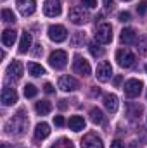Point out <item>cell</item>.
<instances>
[{
	"label": "cell",
	"mask_w": 147,
	"mask_h": 148,
	"mask_svg": "<svg viewBox=\"0 0 147 148\" xmlns=\"http://www.w3.org/2000/svg\"><path fill=\"white\" fill-rule=\"evenodd\" d=\"M26 129H28V117L24 115V109H21L17 114H14V117H10L5 124V133H9V134L19 136Z\"/></svg>",
	"instance_id": "cell-1"
},
{
	"label": "cell",
	"mask_w": 147,
	"mask_h": 148,
	"mask_svg": "<svg viewBox=\"0 0 147 148\" xmlns=\"http://www.w3.org/2000/svg\"><path fill=\"white\" fill-rule=\"evenodd\" d=\"M116 60H118V66H119V67L128 69V67H132V66L135 64V55H133L128 48H119V50L116 52Z\"/></svg>",
	"instance_id": "cell-2"
},
{
	"label": "cell",
	"mask_w": 147,
	"mask_h": 148,
	"mask_svg": "<svg viewBox=\"0 0 147 148\" xmlns=\"http://www.w3.org/2000/svg\"><path fill=\"white\" fill-rule=\"evenodd\" d=\"M49 64H50V67H54V69H64L66 67V64H68V53L64 52V50H55V52H52L50 53V57H49Z\"/></svg>",
	"instance_id": "cell-3"
},
{
	"label": "cell",
	"mask_w": 147,
	"mask_h": 148,
	"mask_svg": "<svg viewBox=\"0 0 147 148\" xmlns=\"http://www.w3.org/2000/svg\"><path fill=\"white\" fill-rule=\"evenodd\" d=\"M111 40H112V28H111V24H107V23L99 24L97 29H95V41L106 45V43H111Z\"/></svg>",
	"instance_id": "cell-4"
},
{
	"label": "cell",
	"mask_w": 147,
	"mask_h": 148,
	"mask_svg": "<svg viewBox=\"0 0 147 148\" xmlns=\"http://www.w3.org/2000/svg\"><path fill=\"white\" fill-rule=\"evenodd\" d=\"M68 17H69V21L76 24V26H81V24H85L87 21H88V12L83 9V7H73V9H69V14H68Z\"/></svg>",
	"instance_id": "cell-5"
},
{
	"label": "cell",
	"mask_w": 147,
	"mask_h": 148,
	"mask_svg": "<svg viewBox=\"0 0 147 148\" xmlns=\"http://www.w3.org/2000/svg\"><path fill=\"white\" fill-rule=\"evenodd\" d=\"M123 90H125V95L128 98H135V97H139L142 93V81H139V79H128L125 83Z\"/></svg>",
	"instance_id": "cell-6"
},
{
	"label": "cell",
	"mask_w": 147,
	"mask_h": 148,
	"mask_svg": "<svg viewBox=\"0 0 147 148\" xmlns=\"http://www.w3.org/2000/svg\"><path fill=\"white\" fill-rule=\"evenodd\" d=\"M49 38H50L52 41H55V43H61V41H64V40L68 38V31H66V28L61 26V24H52V26L49 28Z\"/></svg>",
	"instance_id": "cell-7"
},
{
	"label": "cell",
	"mask_w": 147,
	"mask_h": 148,
	"mask_svg": "<svg viewBox=\"0 0 147 148\" xmlns=\"http://www.w3.org/2000/svg\"><path fill=\"white\" fill-rule=\"evenodd\" d=\"M43 12H45V16H49V17H57V16H61V12H62V5H61L59 0H45V3H43Z\"/></svg>",
	"instance_id": "cell-8"
},
{
	"label": "cell",
	"mask_w": 147,
	"mask_h": 148,
	"mask_svg": "<svg viewBox=\"0 0 147 148\" xmlns=\"http://www.w3.org/2000/svg\"><path fill=\"white\" fill-rule=\"evenodd\" d=\"M16 5H17V10L21 12V16H24V17L33 16L35 10H37V2L35 0H17Z\"/></svg>",
	"instance_id": "cell-9"
},
{
	"label": "cell",
	"mask_w": 147,
	"mask_h": 148,
	"mask_svg": "<svg viewBox=\"0 0 147 148\" xmlns=\"http://www.w3.org/2000/svg\"><path fill=\"white\" fill-rule=\"evenodd\" d=\"M95 76L101 83H106L109 81L111 76H112V66H111L107 60H102L99 66H97V71H95Z\"/></svg>",
	"instance_id": "cell-10"
},
{
	"label": "cell",
	"mask_w": 147,
	"mask_h": 148,
	"mask_svg": "<svg viewBox=\"0 0 147 148\" xmlns=\"http://www.w3.org/2000/svg\"><path fill=\"white\" fill-rule=\"evenodd\" d=\"M73 71L76 74H80V76H88L92 69H90L88 60H85L83 57L76 55V57H74V62H73Z\"/></svg>",
	"instance_id": "cell-11"
},
{
	"label": "cell",
	"mask_w": 147,
	"mask_h": 148,
	"mask_svg": "<svg viewBox=\"0 0 147 148\" xmlns=\"http://www.w3.org/2000/svg\"><path fill=\"white\" fill-rule=\"evenodd\" d=\"M81 148H104V145H102V140L95 133H88L81 140Z\"/></svg>",
	"instance_id": "cell-12"
},
{
	"label": "cell",
	"mask_w": 147,
	"mask_h": 148,
	"mask_svg": "<svg viewBox=\"0 0 147 148\" xmlns=\"http://www.w3.org/2000/svg\"><path fill=\"white\" fill-rule=\"evenodd\" d=\"M59 88L62 91H74V90L80 88V84H78V81L74 77H71V76H61L59 77Z\"/></svg>",
	"instance_id": "cell-13"
},
{
	"label": "cell",
	"mask_w": 147,
	"mask_h": 148,
	"mask_svg": "<svg viewBox=\"0 0 147 148\" xmlns=\"http://www.w3.org/2000/svg\"><path fill=\"white\" fill-rule=\"evenodd\" d=\"M16 102H17V91L14 88H10V86H5L2 90V103L5 107H9V105H12Z\"/></svg>",
	"instance_id": "cell-14"
},
{
	"label": "cell",
	"mask_w": 147,
	"mask_h": 148,
	"mask_svg": "<svg viewBox=\"0 0 147 148\" xmlns=\"http://www.w3.org/2000/svg\"><path fill=\"white\" fill-rule=\"evenodd\" d=\"M7 76L12 79H19L21 76H23V66H21V62L19 60H14V62H10L9 64V67H7Z\"/></svg>",
	"instance_id": "cell-15"
},
{
	"label": "cell",
	"mask_w": 147,
	"mask_h": 148,
	"mask_svg": "<svg viewBox=\"0 0 147 148\" xmlns=\"http://www.w3.org/2000/svg\"><path fill=\"white\" fill-rule=\"evenodd\" d=\"M118 105H119V102H118V97H116V95H112V93L104 95V107H106L111 114H116Z\"/></svg>",
	"instance_id": "cell-16"
},
{
	"label": "cell",
	"mask_w": 147,
	"mask_h": 148,
	"mask_svg": "<svg viewBox=\"0 0 147 148\" xmlns=\"http://www.w3.org/2000/svg\"><path fill=\"white\" fill-rule=\"evenodd\" d=\"M119 41H121L123 45H132V43H135V41H137V33H135L132 28H125V29L121 31Z\"/></svg>",
	"instance_id": "cell-17"
},
{
	"label": "cell",
	"mask_w": 147,
	"mask_h": 148,
	"mask_svg": "<svg viewBox=\"0 0 147 148\" xmlns=\"http://www.w3.org/2000/svg\"><path fill=\"white\" fill-rule=\"evenodd\" d=\"M31 43H33V38H31V33H28V31H23V35H21V41H19V53H26L28 50H30V47H31Z\"/></svg>",
	"instance_id": "cell-18"
},
{
	"label": "cell",
	"mask_w": 147,
	"mask_h": 148,
	"mask_svg": "<svg viewBox=\"0 0 147 148\" xmlns=\"http://www.w3.org/2000/svg\"><path fill=\"white\" fill-rule=\"evenodd\" d=\"M49 134H50V126L47 122L37 124V127H35V138L37 140H45V138H49Z\"/></svg>",
	"instance_id": "cell-19"
},
{
	"label": "cell",
	"mask_w": 147,
	"mask_h": 148,
	"mask_svg": "<svg viewBox=\"0 0 147 148\" xmlns=\"http://www.w3.org/2000/svg\"><path fill=\"white\" fill-rule=\"evenodd\" d=\"M16 38H17V33L14 29H5L2 33V43H3V47H12L14 41H16Z\"/></svg>",
	"instance_id": "cell-20"
},
{
	"label": "cell",
	"mask_w": 147,
	"mask_h": 148,
	"mask_svg": "<svg viewBox=\"0 0 147 148\" xmlns=\"http://www.w3.org/2000/svg\"><path fill=\"white\" fill-rule=\"evenodd\" d=\"M68 126H69V129H73V131L78 133V131L85 129V119H83V117H80V115H73V117L69 119Z\"/></svg>",
	"instance_id": "cell-21"
},
{
	"label": "cell",
	"mask_w": 147,
	"mask_h": 148,
	"mask_svg": "<svg viewBox=\"0 0 147 148\" xmlns=\"http://www.w3.org/2000/svg\"><path fill=\"white\" fill-rule=\"evenodd\" d=\"M35 110H37L38 115H47V114H50V110H52V105L47 100H40V102H37V105H35Z\"/></svg>",
	"instance_id": "cell-22"
},
{
	"label": "cell",
	"mask_w": 147,
	"mask_h": 148,
	"mask_svg": "<svg viewBox=\"0 0 147 148\" xmlns=\"http://www.w3.org/2000/svg\"><path fill=\"white\" fill-rule=\"evenodd\" d=\"M90 121L94 122V124H104V114L101 109H92L90 110Z\"/></svg>",
	"instance_id": "cell-23"
},
{
	"label": "cell",
	"mask_w": 147,
	"mask_h": 148,
	"mask_svg": "<svg viewBox=\"0 0 147 148\" xmlns=\"http://www.w3.org/2000/svg\"><path fill=\"white\" fill-rule=\"evenodd\" d=\"M28 73L31 74V76H35V77H38V76H43L45 74V69L40 64H37V62H30L28 64Z\"/></svg>",
	"instance_id": "cell-24"
},
{
	"label": "cell",
	"mask_w": 147,
	"mask_h": 148,
	"mask_svg": "<svg viewBox=\"0 0 147 148\" xmlns=\"http://www.w3.org/2000/svg\"><path fill=\"white\" fill-rule=\"evenodd\" d=\"M85 40H87V36H85L83 31H76L73 36H71V45H73V47H83Z\"/></svg>",
	"instance_id": "cell-25"
},
{
	"label": "cell",
	"mask_w": 147,
	"mask_h": 148,
	"mask_svg": "<svg viewBox=\"0 0 147 148\" xmlns=\"http://www.w3.org/2000/svg\"><path fill=\"white\" fill-rule=\"evenodd\" d=\"M140 114H142V107L140 105H128V115L130 119H140Z\"/></svg>",
	"instance_id": "cell-26"
},
{
	"label": "cell",
	"mask_w": 147,
	"mask_h": 148,
	"mask_svg": "<svg viewBox=\"0 0 147 148\" xmlns=\"http://www.w3.org/2000/svg\"><path fill=\"white\" fill-rule=\"evenodd\" d=\"M50 148H74V145H73L71 140H68V138H61V140H57Z\"/></svg>",
	"instance_id": "cell-27"
},
{
	"label": "cell",
	"mask_w": 147,
	"mask_h": 148,
	"mask_svg": "<svg viewBox=\"0 0 147 148\" xmlns=\"http://www.w3.org/2000/svg\"><path fill=\"white\" fill-rule=\"evenodd\" d=\"M2 19H3V23H7V24L16 23V16H14V12H12L10 9H3V10H2Z\"/></svg>",
	"instance_id": "cell-28"
},
{
	"label": "cell",
	"mask_w": 147,
	"mask_h": 148,
	"mask_svg": "<svg viewBox=\"0 0 147 148\" xmlns=\"http://www.w3.org/2000/svg\"><path fill=\"white\" fill-rule=\"evenodd\" d=\"M135 45H137V50L140 53H147V35H142V36L135 41Z\"/></svg>",
	"instance_id": "cell-29"
},
{
	"label": "cell",
	"mask_w": 147,
	"mask_h": 148,
	"mask_svg": "<svg viewBox=\"0 0 147 148\" xmlns=\"http://www.w3.org/2000/svg\"><path fill=\"white\" fill-rule=\"evenodd\" d=\"M88 50H90L92 57H102V55H104V50H102V48L97 45V41L90 43V45H88Z\"/></svg>",
	"instance_id": "cell-30"
},
{
	"label": "cell",
	"mask_w": 147,
	"mask_h": 148,
	"mask_svg": "<svg viewBox=\"0 0 147 148\" xmlns=\"http://www.w3.org/2000/svg\"><path fill=\"white\" fill-rule=\"evenodd\" d=\"M37 93H38L37 86H33V84H26L24 86V97L26 98H33V97H37Z\"/></svg>",
	"instance_id": "cell-31"
},
{
	"label": "cell",
	"mask_w": 147,
	"mask_h": 148,
	"mask_svg": "<svg viewBox=\"0 0 147 148\" xmlns=\"http://www.w3.org/2000/svg\"><path fill=\"white\" fill-rule=\"evenodd\" d=\"M137 10H139V14H140V16H144V14H146V12H147V0H140V2H139Z\"/></svg>",
	"instance_id": "cell-32"
},
{
	"label": "cell",
	"mask_w": 147,
	"mask_h": 148,
	"mask_svg": "<svg viewBox=\"0 0 147 148\" xmlns=\"http://www.w3.org/2000/svg\"><path fill=\"white\" fill-rule=\"evenodd\" d=\"M118 19H119L121 23H128V21L132 19V16H130V12H119V16H118Z\"/></svg>",
	"instance_id": "cell-33"
},
{
	"label": "cell",
	"mask_w": 147,
	"mask_h": 148,
	"mask_svg": "<svg viewBox=\"0 0 147 148\" xmlns=\"http://www.w3.org/2000/svg\"><path fill=\"white\" fill-rule=\"evenodd\" d=\"M81 3H83V7H87V9L97 7V0H81Z\"/></svg>",
	"instance_id": "cell-34"
},
{
	"label": "cell",
	"mask_w": 147,
	"mask_h": 148,
	"mask_svg": "<svg viewBox=\"0 0 147 148\" xmlns=\"http://www.w3.org/2000/svg\"><path fill=\"white\" fill-rule=\"evenodd\" d=\"M54 124H55L57 127L64 126V119H62V115H55V117H54Z\"/></svg>",
	"instance_id": "cell-35"
},
{
	"label": "cell",
	"mask_w": 147,
	"mask_h": 148,
	"mask_svg": "<svg viewBox=\"0 0 147 148\" xmlns=\"http://www.w3.org/2000/svg\"><path fill=\"white\" fill-rule=\"evenodd\" d=\"M43 53V48H42V45H35V50H33V55L35 57H40Z\"/></svg>",
	"instance_id": "cell-36"
},
{
	"label": "cell",
	"mask_w": 147,
	"mask_h": 148,
	"mask_svg": "<svg viewBox=\"0 0 147 148\" xmlns=\"http://www.w3.org/2000/svg\"><path fill=\"white\" fill-rule=\"evenodd\" d=\"M43 91L50 95V93H54V86H52L50 83H45V86H43Z\"/></svg>",
	"instance_id": "cell-37"
},
{
	"label": "cell",
	"mask_w": 147,
	"mask_h": 148,
	"mask_svg": "<svg viewBox=\"0 0 147 148\" xmlns=\"http://www.w3.org/2000/svg\"><path fill=\"white\" fill-rule=\"evenodd\" d=\"M123 147H125V145H123L119 140H114V141L111 143V148H123Z\"/></svg>",
	"instance_id": "cell-38"
},
{
	"label": "cell",
	"mask_w": 147,
	"mask_h": 148,
	"mask_svg": "<svg viewBox=\"0 0 147 148\" xmlns=\"http://www.w3.org/2000/svg\"><path fill=\"white\" fill-rule=\"evenodd\" d=\"M66 107H68V103H66V100H59V109H61V110H64Z\"/></svg>",
	"instance_id": "cell-39"
},
{
	"label": "cell",
	"mask_w": 147,
	"mask_h": 148,
	"mask_svg": "<svg viewBox=\"0 0 147 148\" xmlns=\"http://www.w3.org/2000/svg\"><path fill=\"white\" fill-rule=\"evenodd\" d=\"M90 93H92V97H95V95H99V93H101V90H99V88H97V86H94V88H92V91H90Z\"/></svg>",
	"instance_id": "cell-40"
},
{
	"label": "cell",
	"mask_w": 147,
	"mask_h": 148,
	"mask_svg": "<svg viewBox=\"0 0 147 148\" xmlns=\"http://www.w3.org/2000/svg\"><path fill=\"white\" fill-rule=\"evenodd\" d=\"M104 7L106 9H111L112 7V0H104Z\"/></svg>",
	"instance_id": "cell-41"
},
{
	"label": "cell",
	"mask_w": 147,
	"mask_h": 148,
	"mask_svg": "<svg viewBox=\"0 0 147 148\" xmlns=\"http://www.w3.org/2000/svg\"><path fill=\"white\" fill-rule=\"evenodd\" d=\"M119 83H121V76H116V77H114V84H116V86H118V84H119Z\"/></svg>",
	"instance_id": "cell-42"
},
{
	"label": "cell",
	"mask_w": 147,
	"mask_h": 148,
	"mask_svg": "<svg viewBox=\"0 0 147 148\" xmlns=\"http://www.w3.org/2000/svg\"><path fill=\"white\" fill-rule=\"evenodd\" d=\"M0 148H12V147H10L9 143H2V147H0Z\"/></svg>",
	"instance_id": "cell-43"
},
{
	"label": "cell",
	"mask_w": 147,
	"mask_h": 148,
	"mask_svg": "<svg viewBox=\"0 0 147 148\" xmlns=\"http://www.w3.org/2000/svg\"><path fill=\"white\" fill-rule=\"evenodd\" d=\"M146 73H147V64H146Z\"/></svg>",
	"instance_id": "cell-44"
},
{
	"label": "cell",
	"mask_w": 147,
	"mask_h": 148,
	"mask_svg": "<svg viewBox=\"0 0 147 148\" xmlns=\"http://www.w3.org/2000/svg\"><path fill=\"white\" fill-rule=\"evenodd\" d=\"M123 2H128V0H123Z\"/></svg>",
	"instance_id": "cell-45"
},
{
	"label": "cell",
	"mask_w": 147,
	"mask_h": 148,
	"mask_svg": "<svg viewBox=\"0 0 147 148\" xmlns=\"http://www.w3.org/2000/svg\"><path fill=\"white\" fill-rule=\"evenodd\" d=\"M146 98H147V93H146Z\"/></svg>",
	"instance_id": "cell-46"
}]
</instances>
